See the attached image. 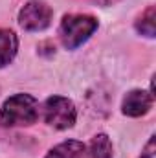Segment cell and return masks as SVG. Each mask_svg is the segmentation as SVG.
Here are the masks:
<instances>
[{
	"mask_svg": "<svg viewBox=\"0 0 156 158\" xmlns=\"http://www.w3.org/2000/svg\"><path fill=\"white\" fill-rule=\"evenodd\" d=\"M97 2H101V4H110V2H116V0H97Z\"/></svg>",
	"mask_w": 156,
	"mask_h": 158,
	"instance_id": "11",
	"label": "cell"
},
{
	"mask_svg": "<svg viewBox=\"0 0 156 158\" xmlns=\"http://www.w3.org/2000/svg\"><path fill=\"white\" fill-rule=\"evenodd\" d=\"M46 158H86V145L76 140H68L55 145Z\"/></svg>",
	"mask_w": 156,
	"mask_h": 158,
	"instance_id": "6",
	"label": "cell"
},
{
	"mask_svg": "<svg viewBox=\"0 0 156 158\" xmlns=\"http://www.w3.org/2000/svg\"><path fill=\"white\" fill-rule=\"evenodd\" d=\"M153 99L154 96L145 92V90H132L125 96L123 99V114L125 116H130V118H138V116H143L151 110L153 107Z\"/></svg>",
	"mask_w": 156,
	"mask_h": 158,
	"instance_id": "5",
	"label": "cell"
},
{
	"mask_svg": "<svg viewBox=\"0 0 156 158\" xmlns=\"http://www.w3.org/2000/svg\"><path fill=\"white\" fill-rule=\"evenodd\" d=\"M53 19L51 7L42 0H30L18 13V24L26 31H40L50 26Z\"/></svg>",
	"mask_w": 156,
	"mask_h": 158,
	"instance_id": "4",
	"label": "cell"
},
{
	"mask_svg": "<svg viewBox=\"0 0 156 158\" xmlns=\"http://www.w3.org/2000/svg\"><path fill=\"white\" fill-rule=\"evenodd\" d=\"M39 118L37 99L30 94L11 96L0 109V125L4 127H22L31 125Z\"/></svg>",
	"mask_w": 156,
	"mask_h": 158,
	"instance_id": "1",
	"label": "cell"
},
{
	"mask_svg": "<svg viewBox=\"0 0 156 158\" xmlns=\"http://www.w3.org/2000/svg\"><path fill=\"white\" fill-rule=\"evenodd\" d=\"M18 39L11 30H0V68L9 64L17 55Z\"/></svg>",
	"mask_w": 156,
	"mask_h": 158,
	"instance_id": "7",
	"label": "cell"
},
{
	"mask_svg": "<svg viewBox=\"0 0 156 158\" xmlns=\"http://www.w3.org/2000/svg\"><path fill=\"white\" fill-rule=\"evenodd\" d=\"M77 118V110L76 105L63 96H51L46 99L44 103V119L50 127L64 131L70 129Z\"/></svg>",
	"mask_w": 156,
	"mask_h": 158,
	"instance_id": "3",
	"label": "cell"
},
{
	"mask_svg": "<svg viewBox=\"0 0 156 158\" xmlns=\"http://www.w3.org/2000/svg\"><path fill=\"white\" fill-rule=\"evenodd\" d=\"M86 158H112V143L107 134H96L86 145Z\"/></svg>",
	"mask_w": 156,
	"mask_h": 158,
	"instance_id": "8",
	"label": "cell"
},
{
	"mask_svg": "<svg viewBox=\"0 0 156 158\" xmlns=\"http://www.w3.org/2000/svg\"><path fill=\"white\" fill-rule=\"evenodd\" d=\"M154 20H156V11H154V7L151 6L136 20V30L142 35H145V37H154Z\"/></svg>",
	"mask_w": 156,
	"mask_h": 158,
	"instance_id": "9",
	"label": "cell"
},
{
	"mask_svg": "<svg viewBox=\"0 0 156 158\" xmlns=\"http://www.w3.org/2000/svg\"><path fill=\"white\" fill-rule=\"evenodd\" d=\"M97 30V20L90 15H66L61 22L59 35L68 50H76Z\"/></svg>",
	"mask_w": 156,
	"mask_h": 158,
	"instance_id": "2",
	"label": "cell"
},
{
	"mask_svg": "<svg viewBox=\"0 0 156 158\" xmlns=\"http://www.w3.org/2000/svg\"><path fill=\"white\" fill-rule=\"evenodd\" d=\"M140 158H154V136H151L147 147L143 149V153H142V156Z\"/></svg>",
	"mask_w": 156,
	"mask_h": 158,
	"instance_id": "10",
	"label": "cell"
}]
</instances>
